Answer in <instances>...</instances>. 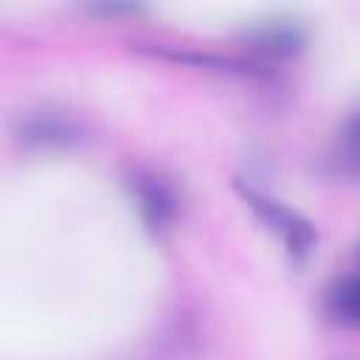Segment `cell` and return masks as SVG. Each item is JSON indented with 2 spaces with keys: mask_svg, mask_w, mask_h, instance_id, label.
<instances>
[{
  "mask_svg": "<svg viewBox=\"0 0 360 360\" xmlns=\"http://www.w3.org/2000/svg\"><path fill=\"white\" fill-rule=\"evenodd\" d=\"M236 191H239V197L253 208V214H256L273 233L281 236L287 253H290L295 262H307V259H309V253L315 250V242H318V231H315V225H312L307 217H301L298 211L287 208L284 202L267 197L264 191H259V188H253V186H245L242 180L236 183Z\"/></svg>",
  "mask_w": 360,
  "mask_h": 360,
  "instance_id": "1",
  "label": "cell"
},
{
  "mask_svg": "<svg viewBox=\"0 0 360 360\" xmlns=\"http://www.w3.org/2000/svg\"><path fill=\"white\" fill-rule=\"evenodd\" d=\"M132 202L143 219V225L152 233H163L166 228H172L174 217H177V197L172 191V186L155 174V172H132L127 177Z\"/></svg>",
  "mask_w": 360,
  "mask_h": 360,
  "instance_id": "2",
  "label": "cell"
},
{
  "mask_svg": "<svg viewBox=\"0 0 360 360\" xmlns=\"http://www.w3.org/2000/svg\"><path fill=\"white\" fill-rule=\"evenodd\" d=\"M250 45L267 56H292L307 45V31L295 20H267L248 34Z\"/></svg>",
  "mask_w": 360,
  "mask_h": 360,
  "instance_id": "3",
  "label": "cell"
},
{
  "mask_svg": "<svg viewBox=\"0 0 360 360\" xmlns=\"http://www.w3.org/2000/svg\"><path fill=\"white\" fill-rule=\"evenodd\" d=\"M20 138L37 149H53V146H68L76 138V127L68 118L42 110V112L28 115L20 124Z\"/></svg>",
  "mask_w": 360,
  "mask_h": 360,
  "instance_id": "4",
  "label": "cell"
},
{
  "mask_svg": "<svg viewBox=\"0 0 360 360\" xmlns=\"http://www.w3.org/2000/svg\"><path fill=\"white\" fill-rule=\"evenodd\" d=\"M326 312L346 326H360V270L346 273L326 290Z\"/></svg>",
  "mask_w": 360,
  "mask_h": 360,
  "instance_id": "5",
  "label": "cell"
},
{
  "mask_svg": "<svg viewBox=\"0 0 360 360\" xmlns=\"http://www.w3.org/2000/svg\"><path fill=\"white\" fill-rule=\"evenodd\" d=\"M335 163L340 172L346 174H360V107L349 115V121L340 129V141H338V155Z\"/></svg>",
  "mask_w": 360,
  "mask_h": 360,
  "instance_id": "6",
  "label": "cell"
},
{
  "mask_svg": "<svg viewBox=\"0 0 360 360\" xmlns=\"http://www.w3.org/2000/svg\"><path fill=\"white\" fill-rule=\"evenodd\" d=\"M90 11H101V14H129V11H135V6H93Z\"/></svg>",
  "mask_w": 360,
  "mask_h": 360,
  "instance_id": "7",
  "label": "cell"
},
{
  "mask_svg": "<svg viewBox=\"0 0 360 360\" xmlns=\"http://www.w3.org/2000/svg\"><path fill=\"white\" fill-rule=\"evenodd\" d=\"M354 259H357V270H360V245H357V253H354Z\"/></svg>",
  "mask_w": 360,
  "mask_h": 360,
  "instance_id": "8",
  "label": "cell"
}]
</instances>
